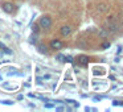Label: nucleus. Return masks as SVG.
Wrapping results in <instances>:
<instances>
[{"label": "nucleus", "instance_id": "obj_9", "mask_svg": "<svg viewBox=\"0 0 123 112\" xmlns=\"http://www.w3.org/2000/svg\"><path fill=\"white\" fill-rule=\"evenodd\" d=\"M38 51H40V53H46V48H45V46H43V45H40V46H38Z\"/></svg>", "mask_w": 123, "mask_h": 112}, {"label": "nucleus", "instance_id": "obj_11", "mask_svg": "<svg viewBox=\"0 0 123 112\" xmlns=\"http://www.w3.org/2000/svg\"><path fill=\"white\" fill-rule=\"evenodd\" d=\"M44 79H46V80L52 79V75H49V74H45V75H44Z\"/></svg>", "mask_w": 123, "mask_h": 112}, {"label": "nucleus", "instance_id": "obj_2", "mask_svg": "<svg viewBox=\"0 0 123 112\" xmlns=\"http://www.w3.org/2000/svg\"><path fill=\"white\" fill-rule=\"evenodd\" d=\"M49 48H50L52 50H61V49L64 48V42H62L61 40H58V38H54V40H52L50 42H49Z\"/></svg>", "mask_w": 123, "mask_h": 112}, {"label": "nucleus", "instance_id": "obj_6", "mask_svg": "<svg viewBox=\"0 0 123 112\" xmlns=\"http://www.w3.org/2000/svg\"><path fill=\"white\" fill-rule=\"evenodd\" d=\"M109 8H110V7L107 6V4L99 3L98 6H97V12H98V13H106V12L109 11Z\"/></svg>", "mask_w": 123, "mask_h": 112}, {"label": "nucleus", "instance_id": "obj_3", "mask_svg": "<svg viewBox=\"0 0 123 112\" xmlns=\"http://www.w3.org/2000/svg\"><path fill=\"white\" fill-rule=\"evenodd\" d=\"M1 9H3L6 13L11 15L15 12V4L11 3V1H4V3H1Z\"/></svg>", "mask_w": 123, "mask_h": 112}, {"label": "nucleus", "instance_id": "obj_5", "mask_svg": "<svg viewBox=\"0 0 123 112\" xmlns=\"http://www.w3.org/2000/svg\"><path fill=\"white\" fill-rule=\"evenodd\" d=\"M72 30H73V28L70 27V25H62V27L60 28V34H61L62 37H68V36L72 34Z\"/></svg>", "mask_w": 123, "mask_h": 112}, {"label": "nucleus", "instance_id": "obj_10", "mask_svg": "<svg viewBox=\"0 0 123 112\" xmlns=\"http://www.w3.org/2000/svg\"><path fill=\"white\" fill-rule=\"evenodd\" d=\"M101 48H102V49H107V48H110V42H105V44H102Z\"/></svg>", "mask_w": 123, "mask_h": 112}, {"label": "nucleus", "instance_id": "obj_4", "mask_svg": "<svg viewBox=\"0 0 123 112\" xmlns=\"http://www.w3.org/2000/svg\"><path fill=\"white\" fill-rule=\"evenodd\" d=\"M118 24L117 22H114L112 20H107V24H106V27H105V29L107 30V32H111V33H115L118 30Z\"/></svg>", "mask_w": 123, "mask_h": 112}, {"label": "nucleus", "instance_id": "obj_8", "mask_svg": "<svg viewBox=\"0 0 123 112\" xmlns=\"http://www.w3.org/2000/svg\"><path fill=\"white\" fill-rule=\"evenodd\" d=\"M40 29H41V27H40V24H38V22L32 24V32L35 33V34H37V33L40 32Z\"/></svg>", "mask_w": 123, "mask_h": 112}, {"label": "nucleus", "instance_id": "obj_1", "mask_svg": "<svg viewBox=\"0 0 123 112\" xmlns=\"http://www.w3.org/2000/svg\"><path fill=\"white\" fill-rule=\"evenodd\" d=\"M38 24H40V27L43 29H50L52 25H53V20H52V17L49 15H43L40 17V20H38Z\"/></svg>", "mask_w": 123, "mask_h": 112}, {"label": "nucleus", "instance_id": "obj_7", "mask_svg": "<svg viewBox=\"0 0 123 112\" xmlns=\"http://www.w3.org/2000/svg\"><path fill=\"white\" fill-rule=\"evenodd\" d=\"M87 62H89V58L86 56L77 57V63L80 65V66H86V65H87Z\"/></svg>", "mask_w": 123, "mask_h": 112}]
</instances>
